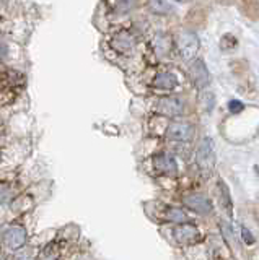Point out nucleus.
<instances>
[{
	"mask_svg": "<svg viewBox=\"0 0 259 260\" xmlns=\"http://www.w3.org/2000/svg\"><path fill=\"white\" fill-rule=\"evenodd\" d=\"M196 162L202 171H212L215 166V145L210 137L202 138L196 150Z\"/></svg>",
	"mask_w": 259,
	"mask_h": 260,
	"instance_id": "nucleus-1",
	"label": "nucleus"
},
{
	"mask_svg": "<svg viewBox=\"0 0 259 260\" xmlns=\"http://www.w3.org/2000/svg\"><path fill=\"white\" fill-rule=\"evenodd\" d=\"M199 46H201V43H199L196 32L186 30L178 36V49L184 60H192L196 57V54L199 52Z\"/></svg>",
	"mask_w": 259,
	"mask_h": 260,
	"instance_id": "nucleus-2",
	"label": "nucleus"
},
{
	"mask_svg": "<svg viewBox=\"0 0 259 260\" xmlns=\"http://www.w3.org/2000/svg\"><path fill=\"white\" fill-rule=\"evenodd\" d=\"M26 239H28L26 229L20 225L8 226L7 229L3 231V244H5L10 250L21 249L23 245L26 244Z\"/></svg>",
	"mask_w": 259,
	"mask_h": 260,
	"instance_id": "nucleus-3",
	"label": "nucleus"
},
{
	"mask_svg": "<svg viewBox=\"0 0 259 260\" xmlns=\"http://www.w3.org/2000/svg\"><path fill=\"white\" fill-rule=\"evenodd\" d=\"M166 137L173 142H191L194 138V127L188 122H171L166 129Z\"/></svg>",
	"mask_w": 259,
	"mask_h": 260,
	"instance_id": "nucleus-4",
	"label": "nucleus"
},
{
	"mask_svg": "<svg viewBox=\"0 0 259 260\" xmlns=\"http://www.w3.org/2000/svg\"><path fill=\"white\" fill-rule=\"evenodd\" d=\"M156 111L168 117H178L184 114V101L179 98H161L156 104Z\"/></svg>",
	"mask_w": 259,
	"mask_h": 260,
	"instance_id": "nucleus-5",
	"label": "nucleus"
},
{
	"mask_svg": "<svg viewBox=\"0 0 259 260\" xmlns=\"http://www.w3.org/2000/svg\"><path fill=\"white\" fill-rule=\"evenodd\" d=\"M189 73H191L192 81L196 83L197 88L204 90V88L209 86L210 72H209V68H207V65L204 64V60H201V59L194 60L191 64V67H189Z\"/></svg>",
	"mask_w": 259,
	"mask_h": 260,
	"instance_id": "nucleus-6",
	"label": "nucleus"
},
{
	"mask_svg": "<svg viewBox=\"0 0 259 260\" xmlns=\"http://www.w3.org/2000/svg\"><path fill=\"white\" fill-rule=\"evenodd\" d=\"M184 205L189 207L191 210H194L199 215H209L212 211V202L206 195H201V194H191V195H186L183 198Z\"/></svg>",
	"mask_w": 259,
	"mask_h": 260,
	"instance_id": "nucleus-7",
	"label": "nucleus"
},
{
	"mask_svg": "<svg viewBox=\"0 0 259 260\" xmlns=\"http://www.w3.org/2000/svg\"><path fill=\"white\" fill-rule=\"evenodd\" d=\"M160 210H156V215L154 213V218L158 221H168V223H186L188 215L179 208L170 207V205H158Z\"/></svg>",
	"mask_w": 259,
	"mask_h": 260,
	"instance_id": "nucleus-8",
	"label": "nucleus"
},
{
	"mask_svg": "<svg viewBox=\"0 0 259 260\" xmlns=\"http://www.w3.org/2000/svg\"><path fill=\"white\" fill-rule=\"evenodd\" d=\"M199 229L191 223H184V225H178L174 228V239L179 244H194L199 241Z\"/></svg>",
	"mask_w": 259,
	"mask_h": 260,
	"instance_id": "nucleus-9",
	"label": "nucleus"
},
{
	"mask_svg": "<svg viewBox=\"0 0 259 260\" xmlns=\"http://www.w3.org/2000/svg\"><path fill=\"white\" fill-rule=\"evenodd\" d=\"M111 48H113L114 50H118V52L129 55V54L134 52V48H136V39H134V36L131 34V32L121 31V32H118L113 39H111Z\"/></svg>",
	"mask_w": 259,
	"mask_h": 260,
	"instance_id": "nucleus-10",
	"label": "nucleus"
},
{
	"mask_svg": "<svg viewBox=\"0 0 259 260\" xmlns=\"http://www.w3.org/2000/svg\"><path fill=\"white\" fill-rule=\"evenodd\" d=\"M154 166L160 173L165 174H176L178 173V164L174 161V158H171L166 153H160L154 158Z\"/></svg>",
	"mask_w": 259,
	"mask_h": 260,
	"instance_id": "nucleus-11",
	"label": "nucleus"
},
{
	"mask_svg": "<svg viewBox=\"0 0 259 260\" xmlns=\"http://www.w3.org/2000/svg\"><path fill=\"white\" fill-rule=\"evenodd\" d=\"M155 90H161V91H171L178 86V78L173 75L171 72H161L158 73L154 81H152Z\"/></svg>",
	"mask_w": 259,
	"mask_h": 260,
	"instance_id": "nucleus-12",
	"label": "nucleus"
},
{
	"mask_svg": "<svg viewBox=\"0 0 259 260\" xmlns=\"http://www.w3.org/2000/svg\"><path fill=\"white\" fill-rule=\"evenodd\" d=\"M217 195H219V203H220V207L224 208V211L226 215L232 216L233 215L232 195H230V189L226 187V184L224 180H219V182H217Z\"/></svg>",
	"mask_w": 259,
	"mask_h": 260,
	"instance_id": "nucleus-13",
	"label": "nucleus"
},
{
	"mask_svg": "<svg viewBox=\"0 0 259 260\" xmlns=\"http://www.w3.org/2000/svg\"><path fill=\"white\" fill-rule=\"evenodd\" d=\"M154 49L158 55H165L170 52L171 49V39L168 34H163V32H158V34L154 38Z\"/></svg>",
	"mask_w": 259,
	"mask_h": 260,
	"instance_id": "nucleus-14",
	"label": "nucleus"
},
{
	"mask_svg": "<svg viewBox=\"0 0 259 260\" xmlns=\"http://www.w3.org/2000/svg\"><path fill=\"white\" fill-rule=\"evenodd\" d=\"M31 207H33V200H31L30 195H21V197H18L12 203L13 211H28Z\"/></svg>",
	"mask_w": 259,
	"mask_h": 260,
	"instance_id": "nucleus-15",
	"label": "nucleus"
},
{
	"mask_svg": "<svg viewBox=\"0 0 259 260\" xmlns=\"http://www.w3.org/2000/svg\"><path fill=\"white\" fill-rule=\"evenodd\" d=\"M242 8H243L244 15H248L249 18L259 16V3H258V0H242Z\"/></svg>",
	"mask_w": 259,
	"mask_h": 260,
	"instance_id": "nucleus-16",
	"label": "nucleus"
},
{
	"mask_svg": "<svg viewBox=\"0 0 259 260\" xmlns=\"http://www.w3.org/2000/svg\"><path fill=\"white\" fill-rule=\"evenodd\" d=\"M57 259H59V247L55 244L46 245V249L39 255V260H57Z\"/></svg>",
	"mask_w": 259,
	"mask_h": 260,
	"instance_id": "nucleus-17",
	"label": "nucleus"
},
{
	"mask_svg": "<svg viewBox=\"0 0 259 260\" xmlns=\"http://www.w3.org/2000/svg\"><path fill=\"white\" fill-rule=\"evenodd\" d=\"M237 46H238V41L233 34L222 36V39H220V49L222 50H233V49H237Z\"/></svg>",
	"mask_w": 259,
	"mask_h": 260,
	"instance_id": "nucleus-18",
	"label": "nucleus"
},
{
	"mask_svg": "<svg viewBox=\"0 0 259 260\" xmlns=\"http://www.w3.org/2000/svg\"><path fill=\"white\" fill-rule=\"evenodd\" d=\"M136 7V0H116L114 3V10L118 13H129Z\"/></svg>",
	"mask_w": 259,
	"mask_h": 260,
	"instance_id": "nucleus-19",
	"label": "nucleus"
},
{
	"mask_svg": "<svg viewBox=\"0 0 259 260\" xmlns=\"http://www.w3.org/2000/svg\"><path fill=\"white\" fill-rule=\"evenodd\" d=\"M152 10L155 13H170L171 12V5L166 0H150Z\"/></svg>",
	"mask_w": 259,
	"mask_h": 260,
	"instance_id": "nucleus-20",
	"label": "nucleus"
},
{
	"mask_svg": "<svg viewBox=\"0 0 259 260\" xmlns=\"http://www.w3.org/2000/svg\"><path fill=\"white\" fill-rule=\"evenodd\" d=\"M201 99H202V106H204L206 111H212V109H214V106H215V96L212 95V93H204Z\"/></svg>",
	"mask_w": 259,
	"mask_h": 260,
	"instance_id": "nucleus-21",
	"label": "nucleus"
},
{
	"mask_svg": "<svg viewBox=\"0 0 259 260\" xmlns=\"http://www.w3.org/2000/svg\"><path fill=\"white\" fill-rule=\"evenodd\" d=\"M244 109V104L242 103V101H238V99H232L228 103V111L232 114H240L242 111Z\"/></svg>",
	"mask_w": 259,
	"mask_h": 260,
	"instance_id": "nucleus-22",
	"label": "nucleus"
},
{
	"mask_svg": "<svg viewBox=\"0 0 259 260\" xmlns=\"http://www.w3.org/2000/svg\"><path fill=\"white\" fill-rule=\"evenodd\" d=\"M242 236H243V241L246 243L248 245H253L254 243H256V239H254V236L251 234V231L248 229V228H242Z\"/></svg>",
	"mask_w": 259,
	"mask_h": 260,
	"instance_id": "nucleus-23",
	"label": "nucleus"
},
{
	"mask_svg": "<svg viewBox=\"0 0 259 260\" xmlns=\"http://www.w3.org/2000/svg\"><path fill=\"white\" fill-rule=\"evenodd\" d=\"M178 2H188V0H178Z\"/></svg>",
	"mask_w": 259,
	"mask_h": 260,
	"instance_id": "nucleus-24",
	"label": "nucleus"
}]
</instances>
